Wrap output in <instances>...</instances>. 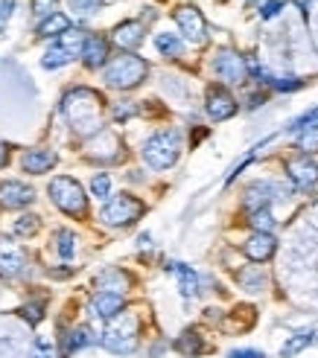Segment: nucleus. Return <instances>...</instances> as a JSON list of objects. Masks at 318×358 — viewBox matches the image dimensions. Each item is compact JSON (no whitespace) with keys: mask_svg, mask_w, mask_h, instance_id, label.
<instances>
[{"mask_svg":"<svg viewBox=\"0 0 318 358\" xmlns=\"http://www.w3.org/2000/svg\"><path fill=\"white\" fill-rule=\"evenodd\" d=\"M62 111L67 122L74 125V131L79 134H97L102 131V94L91 91V87H74L64 102Z\"/></svg>","mask_w":318,"mask_h":358,"instance_id":"obj_1","label":"nucleus"},{"mask_svg":"<svg viewBox=\"0 0 318 358\" xmlns=\"http://www.w3.org/2000/svg\"><path fill=\"white\" fill-rule=\"evenodd\" d=\"M146 73H149V64L144 59L132 56V52H123V56H117L105 67V82L117 87V91H132V87H137L146 79Z\"/></svg>","mask_w":318,"mask_h":358,"instance_id":"obj_2","label":"nucleus"},{"mask_svg":"<svg viewBox=\"0 0 318 358\" xmlns=\"http://www.w3.org/2000/svg\"><path fill=\"white\" fill-rule=\"evenodd\" d=\"M181 155V134L175 129L158 131L144 143V160L152 169H170Z\"/></svg>","mask_w":318,"mask_h":358,"instance_id":"obj_3","label":"nucleus"},{"mask_svg":"<svg viewBox=\"0 0 318 358\" xmlns=\"http://www.w3.org/2000/svg\"><path fill=\"white\" fill-rule=\"evenodd\" d=\"M137 335H140V320L137 315L132 312H123L117 320H111L109 329L102 332V347L111 350V352H120L126 355L137 347Z\"/></svg>","mask_w":318,"mask_h":358,"instance_id":"obj_4","label":"nucleus"},{"mask_svg":"<svg viewBox=\"0 0 318 358\" xmlns=\"http://www.w3.org/2000/svg\"><path fill=\"white\" fill-rule=\"evenodd\" d=\"M50 199L67 216H85L88 213V195L74 181V178H53L50 181Z\"/></svg>","mask_w":318,"mask_h":358,"instance_id":"obj_5","label":"nucleus"},{"mask_svg":"<svg viewBox=\"0 0 318 358\" xmlns=\"http://www.w3.org/2000/svg\"><path fill=\"white\" fill-rule=\"evenodd\" d=\"M144 210H146L144 201L134 199V195H129V192H123V195H114V199L102 207L99 219L105 224H111V227H129L144 216Z\"/></svg>","mask_w":318,"mask_h":358,"instance_id":"obj_6","label":"nucleus"},{"mask_svg":"<svg viewBox=\"0 0 318 358\" xmlns=\"http://www.w3.org/2000/svg\"><path fill=\"white\" fill-rule=\"evenodd\" d=\"M214 70H216V76H219L225 85H242L245 76H249V64H245V59L240 56V52L228 50V47L216 52Z\"/></svg>","mask_w":318,"mask_h":358,"instance_id":"obj_7","label":"nucleus"},{"mask_svg":"<svg viewBox=\"0 0 318 358\" xmlns=\"http://www.w3.org/2000/svg\"><path fill=\"white\" fill-rule=\"evenodd\" d=\"M175 24H179V29L184 32V38L193 41V44H205L207 38V24H205V17L196 6H179L175 9Z\"/></svg>","mask_w":318,"mask_h":358,"instance_id":"obj_8","label":"nucleus"},{"mask_svg":"<svg viewBox=\"0 0 318 358\" xmlns=\"http://www.w3.org/2000/svg\"><path fill=\"white\" fill-rule=\"evenodd\" d=\"M286 175H289V181L295 184V189H301V192H310L315 184H318V164L312 157H295L286 164Z\"/></svg>","mask_w":318,"mask_h":358,"instance_id":"obj_9","label":"nucleus"},{"mask_svg":"<svg viewBox=\"0 0 318 358\" xmlns=\"http://www.w3.org/2000/svg\"><path fill=\"white\" fill-rule=\"evenodd\" d=\"M205 108H207V117H210V120L222 122V120H231V117L237 114V99L228 94L225 87H210Z\"/></svg>","mask_w":318,"mask_h":358,"instance_id":"obj_10","label":"nucleus"},{"mask_svg":"<svg viewBox=\"0 0 318 358\" xmlns=\"http://www.w3.org/2000/svg\"><path fill=\"white\" fill-rule=\"evenodd\" d=\"M27 257H24V250L21 245H18L15 239L9 236H0V277H15V274H21V268H24Z\"/></svg>","mask_w":318,"mask_h":358,"instance_id":"obj_11","label":"nucleus"},{"mask_svg":"<svg viewBox=\"0 0 318 358\" xmlns=\"http://www.w3.org/2000/svg\"><path fill=\"white\" fill-rule=\"evenodd\" d=\"M35 192L29 187H24L21 181H4L0 184V207L4 210H18V207H27L32 204Z\"/></svg>","mask_w":318,"mask_h":358,"instance_id":"obj_12","label":"nucleus"},{"mask_svg":"<svg viewBox=\"0 0 318 358\" xmlns=\"http://www.w3.org/2000/svg\"><path fill=\"white\" fill-rule=\"evenodd\" d=\"M277 195H284V189H280L275 181H257L249 187V192H245V207H249L251 213L254 210H269V201L277 199Z\"/></svg>","mask_w":318,"mask_h":358,"instance_id":"obj_13","label":"nucleus"},{"mask_svg":"<svg viewBox=\"0 0 318 358\" xmlns=\"http://www.w3.org/2000/svg\"><path fill=\"white\" fill-rule=\"evenodd\" d=\"M88 155L97 157V160H117L120 157V137L111 131H97L94 140L88 143Z\"/></svg>","mask_w":318,"mask_h":358,"instance_id":"obj_14","label":"nucleus"},{"mask_svg":"<svg viewBox=\"0 0 318 358\" xmlns=\"http://www.w3.org/2000/svg\"><path fill=\"white\" fill-rule=\"evenodd\" d=\"M56 160H59V155L53 149H32L21 157V166L29 175H44V172H50L53 166H56Z\"/></svg>","mask_w":318,"mask_h":358,"instance_id":"obj_15","label":"nucleus"},{"mask_svg":"<svg viewBox=\"0 0 318 358\" xmlns=\"http://www.w3.org/2000/svg\"><path fill=\"white\" fill-rule=\"evenodd\" d=\"M245 257H249L251 262H266L275 257V250H277V242L272 234H254L249 242H245Z\"/></svg>","mask_w":318,"mask_h":358,"instance_id":"obj_16","label":"nucleus"},{"mask_svg":"<svg viewBox=\"0 0 318 358\" xmlns=\"http://www.w3.org/2000/svg\"><path fill=\"white\" fill-rule=\"evenodd\" d=\"M94 285L99 292H109V294H123L132 285V277L126 271H120V268H105V271L97 274Z\"/></svg>","mask_w":318,"mask_h":358,"instance_id":"obj_17","label":"nucleus"},{"mask_svg":"<svg viewBox=\"0 0 318 358\" xmlns=\"http://www.w3.org/2000/svg\"><path fill=\"white\" fill-rule=\"evenodd\" d=\"M91 309H94V315H97V317L114 320L117 315H123V309H126V300H123V294L97 292V297L91 300Z\"/></svg>","mask_w":318,"mask_h":358,"instance_id":"obj_18","label":"nucleus"},{"mask_svg":"<svg viewBox=\"0 0 318 358\" xmlns=\"http://www.w3.org/2000/svg\"><path fill=\"white\" fill-rule=\"evenodd\" d=\"M114 44L117 47H123V50H134L140 41H144V24L140 21H126V24H120L117 29H114Z\"/></svg>","mask_w":318,"mask_h":358,"instance_id":"obj_19","label":"nucleus"},{"mask_svg":"<svg viewBox=\"0 0 318 358\" xmlns=\"http://www.w3.org/2000/svg\"><path fill=\"white\" fill-rule=\"evenodd\" d=\"M105 59H109V41L102 35H88V44L82 50V62L88 67H102Z\"/></svg>","mask_w":318,"mask_h":358,"instance_id":"obj_20","label":"nucleus"},{"mask_svg":"<svg viewBox=\"0 0 318 358\" xmlns=\"http://www.w3.org/2000/svg\"><path fill=\"white\" fill-rule=\"evenodd\" d=\"M170 271H175V277H179V282H181V294L184 297H193L199 292V277H196V271H190L187 265H181V262H170Z\"/></svg>","mask_w":318,"mask_h":358,"instance_id":"obj_21","label":"nucleus"},{"mask_svg":"<svg viewBox=\"0 0 318 358\" xmlns=\"http://www.w3.org/2000/svg\"><path fill=\"white\" fill-rule=\"evenodd\" d=\"M175 350H179L181 355H199V352H205V341H202V335L196 332V329H187V332H181L179 335V341H175Z\"/></svg>","mask_w":318,"mask_h":358,"instance_id":"obj_22","label":"nucleus"},{"mask_svg":"<svg viewBox=\"0 0 318 358\" xmlns=\"http://www.w3.org/2000/svg\"><path fill=\"white\" fill-rule=\"evenodd\" d=\"M315 341V329H304V332H295L289 341L284 344V350H280V358H292V355H298L301 350H307L310 344Z\"/></svg>","mask_w":318,"mask_h":358,"instance_id":"obj_23","label":"nucleus"},{"mask_svg":"<svg viewBox=\"0 0 318 358\" xmlns=\"http://www.w3.org/2000/svg\"><path fill=\"white\" fill-rule=\"evenodd\" d=\"M70 29V17L67 15H59V12H53L47 21L39 27V35L41 38H56V35H64Z\"/></svg>","mask_w":318,"mask_h":358,"instance_id":"obj_24","label":"nucleus"},{"mask_svg":"<svg viewBox=\"0 0 318 358\" xmlns=\"http://www.w3.org/2000/svg\"><path fill=\"white\" fill-rule=\"evenodd\" d=\"M254 320H257V315H254L251 306H240V309H234L231 317H228V329L245 332V329H251V327H254Z\"/></svg>","mask_w":318,"mask_h":358,"instance_id":"obj_25","label":"nucleus"},{"mask_svg":"<svg viewBox=\"0 0 318 358\" xmlns=\"http://www.w3.org/2000/svg\"><path fill=\"white\" fill-rule=\"evenodd\" d=\"M85 44H88V35H85L82 29H67V32L62 35V41H59V47H64L70 56H82Z\"/></svg>","mask_w":318,"mask_h":358,"instance_id":"obj_26","label":"nucleus"},{"mask_svg":"<svg viewBox=\"0 0 318 358\" xmlns=\"http://www.w3.org/2000/svg\"><path fill=\"white\" fill-rule=\"evenodd\" d=\"M155 47L164 52V56H170V59H175V56H181L184 52V44H181V38L179 35H172V32H161L155 38Z\"/></svg>","mask_w":318,"mask_h":358,"instance_id":"obj_27","label":"nucleus"},{"mask_svg":"<svg viewBox=\"0 0 318 358\" xmlns=\"http://www.w3.org/2000/svg\"><path fill=\"white\" fill-rule=\"evenodd\" d=\"M88 344H94V332L88 329V327H79V329H74V332L67 335L64 352H76V350H82V347H88Z\"/></svg>","mask_w":318,"mask_h":358,"instance_id":"obj_28","label":"nucleus"},{"mask_svg":"<svg viewBox=\"0 0 318 358\" xmlns=\"http://www.w3.org/2000/svg\"><path fill=\"white\" fill-rule=\"evenodd\" d=\"M240 282L245 292H263V285H266V277H263L260 268H245L240 271Z\"/></svg>","mask_w":318,"mask_h":358,"instance_id":"obj_29","label":"nucleus"},{"mask_svg":"<svg viewBox=\"0 0 318 358\" xmlns=\"http://www.w3.org/2000/svg\"><path fill=\"white\" fill-rule=\"evenodd\" d=\"M249 224L257 230V234H272L275 219H272V213H269V210H254V213H251V219H249Z\"/></svg>","mask_w":318,"mask_h":358,"instance_id":"obj_30","label":"nucleus"},{"mask_svg":"<svg viewBox=\"0 0 318 358\" xmlns=\"http://www.w3.org/2000/svg\"><path fill=\"white\" fill-rule=\"evenodd\" d=\"M70 59H74V56H70V52H67L64 47H59V44H56V47H50V50H47V56L41 59V64L53 70V67H62V64H67Z\"/></svg>","mask_w":318,"mask_h":358,"instance_id":"obj_31","label":"nucleus"},{"mask_svg":"<svg viewBox=\"0 0 318 358\" xmlns=\"http://www.w3.org/2000/svg\"><path fill=\"white\" fill-rule=\"evenodd\" d=\"M67 6L74 9V15L88 17V15H94V12L102 6V0H67Z\"/></svg>","mask_w":318,"mask_h":358,"instance_id":"obj_32","label":"nucleus"},{"mask_svg":"<svg viewBox=\"0 0 318 358\" xmlns=\"http://www.w3.org/2000/svg\"><path fill=\"white\" fill-rule=\"evenodd\" d=\"M312 129H318V108L307 111L304 117H298V120L289 125V131H312Z\"/></svg>","mask_w":318,"mask_h":358,"instance_id":"obj_33","label":"nucleus"},{"mask_svg":"<svg viewBox=\"0 0 318 358\" xmlns=\"http://www.w3.org/2000/svg\"><path fill=\"white\" fill-rule=\"evenodd\" d=\"M39 227H41V219H39V216H21V219L15 222V234H21V236H32Z\"/></svg>","mask_w":318,"mask_h":358,"instance_id":"obj_34","label":"nucleus"},{"mask_svg":"<svg viewBox=\"0 0 318 358\" xmlns=\"http://www.w3.org/2000/svg\"><path fill=\"white\" fill-rule=\"evenodd\" d=\"M74 250H76V236L70 234V230H59V254H62V259H70L74 257Z\"/></svg>","mask_w":318,"mask_h":358,"instance_id":"obj_35","label":"nucleus"},{"mask_svg":"<svg viewBox=\"0 0 318 358\" xmlns=\"http://www.w3.org/2000/svg\"><path fill=\"white\" fill-rule=\"evenodd\" d=\"M91 192L97 195V199H109V192H111V178H109V175H97L94 181H91Z\"/></svg>","mask_w":318,"mask_h":358,"instance_id":"obj_36","label":"nucleus"},{"mask_svg":"<svg viewBox=\"0 0 318 358\" xmlns=\"http://www.w3.org/2000/svg\"><path fill=\"white\" fill-rule=\"evenodd\" d=\"M298 149H301L304 155H307V152H318V129L304 131L301 137H298Z\"/></svg>","mask_w":318,"mask_h":358,"instance_id":"obj_37","label":"nucleus"},{"mask_svg":"<svg viewBox=\"0 0 318 358\" xmlns=\"http://www.w3.org/2000/svg\"><path fill=\"white\" fill-rule=\"evenodd\" d=\"M24 317H29V324H39L44 317V306L41 303H29V306H24Z\"/></svg>","mask_w":318,"mask_h":358,"instance_id":"obj_38","label":"nucleus"},{"mask_svg":"<svg viewBox=\"0 0 318 358\" xmlns=\"http://www.w3.org/2000/svg\"><path fill=\"white\" fill-rule=\"evenodd\" d=\"M280 9H284V0H269V3L260 6V17H266V21H269V17H275Z\"/></svg>","mask_w":318,"mask_h":358,"instance_id":"obj_39","label":"nucleus"},{"mask_svg":"<svg viewBox=\"0 0 318 358\" xmlns=\"http://www.w3.org/2000/svg\"><path fill=\"white\" fill-rule=\"evenodd\" d=\"M134 111H137V108H134L132 102H120V105H114V117H117L120 122H123V120H129V117H134Z\"/></svg>","mask_w":318,"mask_h":358,"instance_id":"obj_40","label":"nucleus"},{"mask_svg":"<svg viewBox=\"0 0 318 358\" xmlns=\"http://www.w3.org/2000/svg\"><path fill=\"white\" fill-rule=\"evenodd\" d=\"M32 358H56V352H53V344L47 341V338H41V341H39V347H35Z\"/></svg>","mask_w":318,"mask_h":358,"instance_id":"obj_41","label":"nucleus"},{"mask_svg":"<svg viewBox=\"0 0 318 358\" xmlns=\"http://www.w3.org/2000/svg\"><path fill=\"white\" fill-rule=\"evenodd\" d=\"M15 9V0H0V27H6V21L12 17Z\"/></svg>","mask_w":318,"mask_h":358,"instance_id":"obj_42","label":"nucleus"},{"mask_svg":"<svg viewBox=\"0 0 318 358\" xmlns=\"http://www.w3.org/2000/svg\"><path fill=\"white\" fill-rule=\"evenodd\" d=\"M56 6V0H32L35 15H50V9Z\"/></svg>","mask_w":318,"mask_h":358,"instance_id":"obj_43","label":"nucleus"},{"mask_svg":"<svg viewBox=\"0 0 318 358\" xmlns=\"http://www.w3.org/2000/svg\"><path fill=\"white\" fill-rule=\"evenodd\" d=\"M228 358H266V355H263L260 350H234Z\"/></svg>","mask_w":318,"mask_h":358,"instance_id":"obj_44","label":"nucleus"},{"mask_svg":"<svg viewBox=\"0 0 318 358\" xmlns=\"http://www.w3.org/2000/svg\"><path fill=\"white\" fill-rule=\"evenodd\" d=\"M310 3H312V0H295V6H298V9H304V12H307Z\"/></svg>","mask_w":318,"mask_h":358,"instance_id":"obj_45","label":"nucleus"},{"mask_svg":"<svg viewBox=\"0 0 318 358\" xmlns=\"http://www.w3.org/2000/svg\"><path fill=\"white\" fill-rule=\"evenodd\" d=\"M4 164H6V146L0 143V166H4Z\"/></svg>","mask_w":318,"mask_h":358,"instance_id":"obj_46","label":"nucleus"}]
</instances>
